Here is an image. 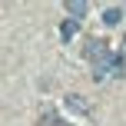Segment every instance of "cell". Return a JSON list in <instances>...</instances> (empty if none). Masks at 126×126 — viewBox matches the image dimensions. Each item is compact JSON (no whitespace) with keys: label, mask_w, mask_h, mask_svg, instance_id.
Here are the masks:
<instances>
[{"label":"cell","mask_w":126,"mask_h":126,"mask_svg":"<svg viewBox=\"0 0 126 126\" xmlns=\"http://www.w3.org/2000/svg\"><path fill=\"white\" fill-rule=\"evenodd\" d=\"M63 106H66L70 113H76V116H86V113H90V103L83 100V96H76V93H66V100H63Z\"/></svg>","instance_id":"cell-1"},{"label":"cell","mask_w":126,"mask_h":126,"mask_svg":"<svg viewBox=\"0 0 126 126\" xmlns=\"http://www.w3.org/2000/svg\"><path fill=\"white\" fill-rule=\"evenodd\" d=\"M63 7H66V13H70L73 20H83V17H86V10H90V3H86V0H66Z\"/></svg>","instance_id":"cell-2"},{"label":"cell","mask_w":126,"mask_h":126,"mask_svg":"<svg viewBox=\"0 0 126 126\" xmlns=\"http://www.w3.org/2000/svg\"><path fill=\"white\" fill-rule=\"evenodd\" d=\"M76 33H80V20H70V17H66V20L60 23V37H63V40H73Z\"/></svg>","instance_id":"cell-3"},{"label":"cell","mask_w":126,"mask_h":126,"mask_svg":"<svg viewBox=\"0 0 126 126\" xmlns=\"http://www.w3.org/2000/svg\"><path fill=\"white\" fill-rule=\"evenodd\" d=\"M110 76H126V57H123V53H113V66H110Z\"/></svg>","instance_id":"cell-4"},{"label":"cell","mask_w":126,"mask_h":126,"mask_svg":"<svg viewBox=\"0 0 126 126\" xmlns=\"http://www.w3.org/2000/svg\"><path fill=\"white\" fill-rule=\"evenodd\" d=\"M120 17H123V10H120V7H110V10L103 13V20H106L110 27H113V23H120Z\"/></svg>","instance_id":"cell-5"}]
</instances>
